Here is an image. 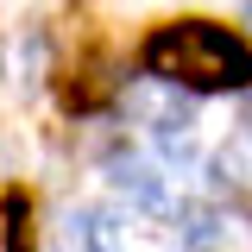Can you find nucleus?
Masks as SVG:
<instances>
[{"mask_svg": "<svg viewBox=\"0 0 252 252\" xmlns=\"http://www.w3.org/2000/svg\"><path fill=\"white\" fill-rule=\"evenodd\" d=\"M145 63L164 82H189V89H246L252 82V51L220 26L183 19V26H164L145 44Z\"/></svg>", "mask_w": 252, "mask_h": 252, "instance_id": "f257e3e1", "label": "nucleus"}, {"mask_svg": "<svg viewBox=\"0 0 252 252\" xmlns=\"http://www.w3.org/2000/svg\"><path fill=\"white\" fill-rule=\"evenodd\" d=\"M126 114L139 126H152L158 139H164V132H189V101L177 94V82H164V76L132 82V89H126Z\"/></svg>", "mask_w": 252, "mask_h": 252, "instance_id": "f03ea898", "label": "nucleus"}, {"mask_svg": "<svg viewBox=\"0 0 252 252\" xmlns=\"http://www.w3.org/2000/svg\"><path fill=\"white\" fill-rule=\"evenodd\" d=\"M63 233H69V246H76V252H120V246H126L120 215H107V208H69Z\"/></svg>", "mask_w": 252, "mask_h": 252, "instance_id": "7ed1b4c3", "label": "nucleus"}, {"mask_svg": "<svg viewBox=\"0 0 252 252\" xmlns=\"http://www.w3.org/2000/svg\"><path fill=\"white\" fill-rule=\"evenodd\" d=\"M107 177H114V189H120V195H132V202H139V208H164V202H170V195H164V183H158V170L152 164H145V158H107Z\"/></svg>", "mask_w": 252, "mask_h": 252, "instance_id": "20e7f679", "label": "nucleus"}, {"mask_svg": "<svg viewBox=\"0 0 252 252\" xmlns=\"http://www.w3.org/2000/svg\"><path fill=\"white\" fill-rule=\"evenodd\" d=\"M215 170H220V183H233V189H252V126H246V132H233V139L220 145Z\"/></svg>", "mask_w": 252, "mask_h": 252, "instance_id": "39448f33", "label": "nucleus"}, {"mask_svg": "<svg viewBox=\"0 0 252 252\" xmlns=\"http://www.w3.org/2000/svg\"><path fill=\"white\" fill-rule=\"evenodd\" d=\"M19 227H26V208L6 202V252H19Z\"/></svg>", "mask_w": 252, "mask_h": 252, "instance_id": "423d86ee", "label": "nucleus"}, {"mask_svg": "<svg viewBox=\"0 0 252 252\" xmlns=\"http://www.w3.org/2000/svg\"><path fill=\"white\" fill-rule=\"evenodd\" d=\"M246 19H252V13H246Z\"/></svg>", "mask_w": 252, "mask_h": 252, "instance_id": "0eeeda50", "label": "nucleus"}]
</instances>
